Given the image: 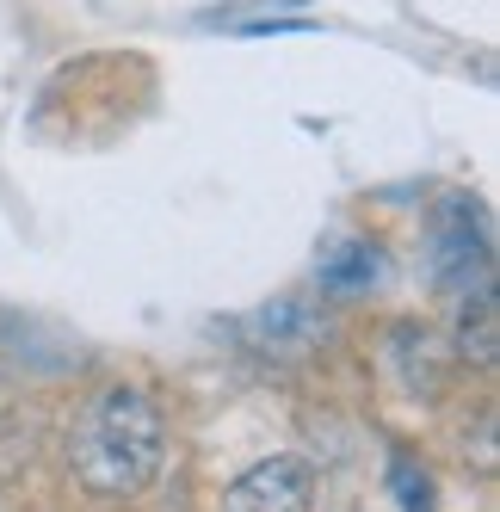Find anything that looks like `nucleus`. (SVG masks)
I'll use <instances>...</instances> for the list:
<instances>
[{"mask_svg":"<svg viewBox=\"0 0 500 512\" xmlns=\"http://www.w3.org/2000/svg\"><path fill=\"white\" fill-rule=\"evenodd\" d=\"M68 457H75V475L87 494L136 500L167 463V426H161V408L149 401V389L105 383L99 395H87L75 438H68Z\"/></svg>","mask_w":500,"mask_h":512,"instance_id":"obj_1","label":"nucleus"},{"mask_svg":"<svg viewBox=\"0 0 500 512\" xmlns=\"http://www.w3.org/2000/svg\"><path fill=\"white\" fill-rule=\"evenodd\" d=\"M321 290L328 297H359V290H371L383 278V253L365 247V241H334L328 253H321V266H315Z\"/></svg>","mask_w":500,"mask_h":512,"instance_id":"obj_5","label":"nucleus"},{"mask_svg":"<svg viewBox=\"0 0 500 512\" xmlns=\"http://www.w3.org/2000/svg\"><path fill=\"white\" fill-rule=\"evenodd\" d=\"M494 346H500L494 297H488V284H476V290H463V303H457V352L476 358V364H494Z\"/></svg>","mask_w":500,"mask_h":512,"instance_id":"obj_6","label":"nucleus"},{"mask_svg":"<svg viewBox=\"0 0 500 512\" xmlns=\"http://www.w3.org/2000/svg\"><path fill=\"white\" fill-rule=\"evenodd\" d=\"M433 272L451 290L488 284V216L476 198H463V192L439 198V210H433Z\"/></svg>","mask_w":500,"mask_h":512,"instance_id":"obj_2","label":"nucleus"},{"mask_svg":"<svg viewBox=\"0 0 500 512\" xmlns=\"http://www.w3.org/2000/svg\"><path fill=\"white\" fill-rule=\"evenodd\" d=\"M247 334H254L266 352H309L321 340V321H315L309 303L284 297V303H266L260 315H247Z\"/></svg>","mask_w":500,"mask_h":512,"instance_id":"obj_4","label":"nucleus"},{"mask_svg":"<svg viewBox=\"0 0 500 512\" xmlns=\"http://www.w3.org/2000/svg\"><path fill=\"white\" fill-rule=\"evenodd\" d=\"M402 346V364H408V389H420V395H433L439 383H445V371H439V352H433V334H426V327H420V334H414V327H402V334H396Z\"/></svg>","mask_w":500,"mask_h":512,"instance_id":"obj_7","label":"nucleus"},{"mask_svg":"<svg viewBox=\"0 0 500 512\" xmlns=\"http://www.w3.org/2000/svg\"><path fill=\"white\" fill-rule=\"evenodd\" d=\"M389 482H396V494H402V506H408V512H433V488H426V475H420L408 457H396Z\"/></svg>","mask_w":500,"mask_h":512,"instance_id":"obj_8","label":"nucleus"},{"mask_svg":"<svg viewBox=\"0 0 500 512\" xmlns=\"http://www.w3.org/2000/svg\"><path fill=\"white\" fill-rule=\"evenodd\" d=\"M309 500H315V469L284 451L235 475L223 494V512H309Z\"/></svg>","mask_w":500,"mask_h":512,"instance_id":"obj_3","label":"nucleus"}]
</instances>
